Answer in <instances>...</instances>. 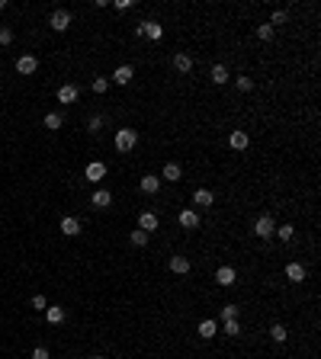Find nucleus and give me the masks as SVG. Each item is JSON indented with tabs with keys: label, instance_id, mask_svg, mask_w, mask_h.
Instances as JSON below:
<instances>
[{
	"label": "nucleus",
	"instance_id": "4c0bfd02",
	"mask_svg": "<svg viewBox=\"0 0 321 359\" xmlns=\"http://www.w3.org/2000/svg\"><path fill=\"white\" fill-rule=\"evenodd\" d=\"M32 359H49V350H45V346H35V350H32Z\"/></svg>",
	"mask_w": 321,
	"mask_h": 359
},
{
	"label": "nucleus",
	"instance_id": "5701e85b",
	"mask_svg": "<svg viewBox=\"0 0 321 359\" xmlns=\"http://www.w3.org/2000/svg\"><path fill=\"white\" fill-rule=\"evenodd\" d=\"M209 77H212V83H228V71H225V64H212V71H209Z\"/></svg>",
	"mask_w": 321,
	"mask_h": 359
},
{
	"label": "nucleus",
	"instance_id": "f704fd0d",
	"mask_svg": "<svg viewBox=\"0 0 321 359\" xmlns=\"http://www.w3.org/2000/svg\"><path fill=\"white\" fill-rule=\"evenodd\" d=\"M100 128H103V119H100V116H93L90 122H87V131H93V135H97Z\"/></svg>",
	"mask_w": 321,
	"mask_h": 359
},
{
	"label": "nucleus",
	"instance_id": "412c9836",
	"mask_svg": "<svg viewBox=\"0 0 321 359\" xmlns=\"http://www.w3.org/2000/svg\"><path fill=\"white\" fill-rule=\"evenodd\" d=\"M216 333H219V324H216V321H199V337H203V340H212V337H216Z\"/></svg>",
	"mask_w": 321,
	"mask_h": 359
},
{
	"label": "nucleus",
	"instance_id": "f03ea898",
	"mask_svg": "<svg viewBox=\"0 0 321 359\" xmlns=\"http://www.w3.org/2000/svg\"><path fill=\"white\" fill-rule=\"evenodd\" d=\"M254 234L260 237V241H270V237L276 234V221H273V215H260V218L254 221Z\"/></svg>",
	"mask_w": 321,
	"mask_h": 359
},
{
	"label": "nucleus",
	"instance_id": "a211bd4d",
	"mask_svg": "<svg viewBox=\"0 0 321 359\" xmlns=\"http://www.w3.org/2000/svg\"><path fill=\"white\" fill-rule=\"evenodd\" d=\"M183 176V170H180V164H174V161H167L164 164V170H161V180H170V183H177V180Z\"/></svg>",
	"mask_w": 321,
	"mask_h": 359
},
{
	"label": "nucleus",
	"instance_id": "72a5a7b5",
	"mask_svg": "<svg viewBox=\"0 0 321 359\" xmlns=\"http://www.w3.org/2000/svg\"><path fill=\"white\" fill-rule=\"evenodd\" d=\"M225 333H228V337H238V333H241V324H238V321H225Z\"/></svg>",
	"mask_w": 321,
	"mask_h": 359
},
{
	"label": "nucleus",
	"instance_id": "6ab92c4d",
	"mask_svg": "<svg viewBox=\"0 0 321 359\" xmlns=\"http://www.w3.org/2000/svg\"><path fill=\"white\" fill-rule=\"evenodd\" d=\"M61 234H68V237L80 234V218H74V215H68V218H61Z\"/></svg>",
	"mask_w": 321,
	"mask_h": 359
},
{
	"label": "nucleus",
	"instance_id": "2eb2a0df",
	"mask_svg": "<svg viewBox=\"0 0 321 359\" xmlns=\"http://www.w3.org/2000/svg\"><path fill=\"white\" fill-rule=\"evenodd\" d=\"M234 279H238V273H234L231 266H219V270H216V282L225 285V289H228V285H234Z\"/></svg>",
	"mask_w": 321,
	"mask_h": 359
},
{
	"label": "nucleus",
	"instance_id": "c756f323",
	"mask_svg": "<svg viewBox=\"0 0 321 359\" xmlns=\"http://www.w3.org/2000/svg\"><path fill=\"white\" fill-rule=\"evenodd\" d=\"M148 237H151L148 231H141V228H138V231H132V237H129V241H132L135 247H145V244H148Z\"/></svg>",
	"mask_w": 321,
	"mask_h": 359
},
{
	"label": "nucleus",
	"instance_id": "0eeeda50",
	"mask_svg": "<svg viewBox=\"0 0 321 359\" xmlns=\"http://www.w3.org/2000/svg\"><path fill=\"white\" fill-rule=\"evenodd\" d=\"M193 206H199V209L216 206V193H212V189H203V186H199L196 193H193Z\"/></svg>",
	"mask_w": 321,
	"mask_h": 359
},
{
	"label": "nucleus",
	"instance_id": "dca6fc26",
	"mask_svg": "<svg viewBox=\"0 0 321 359\" xmlns=\"http://www.w3.org/2000/svg\"><path fill=\"white\" fill-rule=\"evenodd\" d=\"M174 71H180V74H189V71H193V58H189L186 52H177V55H174Z\"/></svg>",
	"mask_w": 321,
	"mask_h": 359
},
{
	"label": "nucleus",
	"instance_id": "b1692460",
	"mask_svg": "<svg viewBox=\"0 0 321 359\" xmlns=\"http://www.w3.org/2000/svg\"><path fill=\"white\" fill-rule=\"evenodd\" d=\"M61 125H65V116L61 113H45V128H49V131H58Z\"/></svg>",
	"mask_w": 321,
	"mask_h": 359
},
{
	"label": "nucleus",
	"instance_id": "ddd939ff",
	"mask_svg": "<svg viewBox=\"0 0 321 359\" xmlns=\"http://www.w3.org/2000/svg\"><path fill=\"white\" fill-rule=\"evenodd\" d=\"M158 225H161V221H158V215H154V212H141V215H138V228H141V231L151 234V231H158Z\"/></svg>",
	"mask_w": 321,
	"mask_h": 359
},
{
	"label": "nucleus",
	"instance_id": "e433bc0d",
	"mask_svg": "<svg viewBox=\"0 0 321 359\" xmlns=\"http://www.w3.org/2000/svg\"><path fill=\"white\" fill-rule=\"evenodd\" d=\"M129 7H132V0H113V10H119V13L129 10Z\"/></svg>",
	"mask_w": 321,
	"mask_h": 359
},
{
	"label": "nucleus",
	"instance_id": "4be33fe9",
	"mask_svg": "<svg viewBox=\"0 0 321 359\" xmlns=\"http://www.w3.org/2000/svg\"><path fill=\"white\" fill-rule=\"evenodd\" d=\"M45 321H49V324H61V321H65V308L61 305H49V308H45Z\"/></svg>",
	"mask_w": 321,
	"mask_h": 359
},
{
	"label": "nucleus",
	"instance_id": "2f4dec72",
	"mask_svg": "<svg viewBox=\"0 0 321 359\" xmlns=\"http://www.w3.org/2000/svg\"><path fill=\"white\" fill-rule=\"evenodd\" d=\"M289 16H286V10H273V16H270V26H283Z\"/></svg>",
	"mask_w": 321,
	"mask_h": 359
},
{
	"label": "nucleus",
	"instance_id": "393cba45",
	"mask_svg": "<svg viewBox=\"0 0 321 359\" xmlns=\"http://www.w3.org/2000/svg\"><path fill=\"white\" fill-rule=\"evenodd\" d=\"M90 87H93V93H97V97H103V93L110 90V77H93Z\"/></svg>",
	"mask_w": 321,
	"mask_h": 359
},
{
	"label": "nucleus",
	"instance_id": "9b49d317",
	"mask_svg": "<svg viewBox=\"0 0 321 359\" xmlns=\"http://www.w3.org/2000/svg\"><path fill=\"white\" fill-rule=\"evenodd\" d=\"M141 35H148L151 42H158L164 35V29H161V23H154V19H141Z\"/></svg>",
	"mask_w": 321,
	"mask_h": 359
},
{
	"label": "nucleus",
	"instance_id": "7ed1b4c3",
	"mask_svg": "<svg viewBox=\"0 0 321 359\" xmlns=\"http://www.w3.org/2000/svg\"><path fill=\"white\" fill-rule=\"evenodd\" d=\"M135 77V68L132 64H119L113 74H110V83H119V87H125V83H132Z\"/></svg>",
	"mask_w": 321,
	"mask_h": 359
},
{
	"label": "nucleus",
	"instance_id": "4468645a",
	"mask_svg": "<svg viewBox=\"0 0 321 359\" xmlns=\"http://www.w3.org/2000/svg\"><path fill=\"white\" fill-rule=\"evenodd\" d=\"M228 145L234 148V151H244L247 145H251V138H247V131H241V128H234L231 135H228Z\"/></svg>",
	"mask_w": 321,
	"mask_h": 359
},
{
	"label": "nucleus",
	"instance_id": "39448f33",
	"mask_svg": "<svg viewBox=\"0 0 321 359\" xmlns=\"http://www.w3.org/2000/svg\"><path fill=\"white\" fill-rule=\"evenodd\" d=\"M90 206H93V209H110V206H113V193H110V189H93Z\"/></svg>",
	"mask_w": 321,
	"mask_h": 359
},
{
	"label": "nucleus",
	"instance_id": "7c9ffc66",
	"mask_svg": "<svg viewBox=\"0 0 321 359\" xmlns=\"http://www.w3.org/2000/svg\"><path fill=\"white\" fill-rule=\"evenodd\" d=\"M238 311H241L238 305H225L222 308V321H238Z\"/></svg>",
	"mask_w": 321,
	"mask_h": 359
},
{
	"label": "nucleus",
	"instance_id": "aec40b11",
	"mask_svg": "<svg viewBox=\"0 0 321 359\" xmlns=\"http://www.w3.org/2000/svg\"><path fill=\"white\" fill-rule=\"evenodd\" d=\"M189 266H193V263H189L186 257H170V273H177V276H186Z\"/></svg>",
	"mask_w": 321,
	"mask_h": 359
},
{
	"label": "nucleus",
	"instance_id": "c9c22d12",
	"mask_svg": "<svg viewBox=\"0 0 321 359\" xmlns=\"http://www.w3.org/2000/svg\"><path fill=\"white\" fill-rule=\"evenodd\" d=\"M32 308H35V311H45V308H49V302H45V295H32Z\"/></svg>",
	"mask_w": 321,
	"mask_h": 359
},
{
	"label": "nucleus",
	"instance_id": "c85d7f7f",
	"mask_svg": "<svg viewBox=\"0 0 321 359\" xmlns=\"http://www.w3.org/2000/svg\"><path fill=\"white\" fill-rule=\"evenodd\" d=\"M276 237H280V241H292V237H295V228H292V225H280V228H276Z\"/></svg>",
	"mask_w": 321,
	"mask_h": 359
},
{
	"label": "nucleus",
	"instance_id": "bb28decb",
	"mask_svg": "<svg viewBox=\"0 0 321 359\" xmlns=\"http://www.w3.org/2000/svg\"><path fill=\"white\" fill-rule=\"evenodd\" d=\"M273 32H276V29H273L270 23H260V26H257V39H260V42H270Z\"/></svg>",
	"mask_w": 321,
	"mask_h": 359
},
{
	"label": "nucleus",
	"instance_id": "f257e3e1",
	"mask_svg": "<svg viewBox=\"0 0 321 359\" xmlns=\"http://www.w3.org/2000/svg\"><path fill=\"white\" fill-rule=\"evenodd\" d=\"M113 145H116V151L129 154V151L138 145V131H135V128H119V131H116V138H113Z\"/></svg>",
	"mask_w": 321,
	"mask_h": 359
},
{
	"label": "nucleus",
	"instance_id": "473e14b6",
	"mask_svg": "<svg viewBox=\"0 0 321 359\" xmlns=\"http://www.w3.org/2000/svg\"><path fill=\"white\" fill-rule=\"evenodd\" d=\"M13 42V29L10 26H0V45H10Z\"/></svg>",
	"mask_w": 321,
	"mask_h": 359
},
{
	"label": "nucleus",
	"instance_id": "423d86ee",
	"mask_svg": "<svg viewBox=\"0 0 321 359\" xmlns=\"http://www.w3.org/2000/svg\"><path fill=\"white\" fill-rule=\"evenodd\" d=\"M49 26H52L55 32H65V29L71 26V13H68V10H55L52 19H49Z\"/></svg>",
	"mask_w": 321,
	"mask_h": 359
},
{
	"label": "nucleus",
	"instance_id": "ea45409f",
	"mask_svg": "<svg viewBox=\"0 0 321 359\" xmlns=\"http://www.w3.org/2000/svg\"><path fill=\"white\" fill-rule=\"evenodd\" d=\"M90 359H103V356H90Z\"/></svg>",
	"mask_w": 321,
	"mask_h": 359
},
{
	"label": "nucleus",
	"instance_id": "20e7f679",
	"mask_svg": "<svg viewBox=\"0 0 321 359\" xmlns=\"http://www.w3.org/2000/svg\"><path fill=\"white\" fill-rule=\"evenodd\" d=\"M16 71H19L23 77L35 74V71H39V58H35V55H19L16 58Z\"/></svg>",
	"mask_w": 321,
	"mask_h": 359
},
{
	"label": "nucleus",
	"instance_id": "6e6552de",
	"mask_svg": "<svg viewBox=\"0 0 321 359\" xmlns=\"http://www.w3.org/2000/svg\"><path fill=\"white\" fill-rule=\"evenodd\" d=\"M80 97V90H77V83H65V87H58V103H77Z\"/></svg>",
	"mask_w": 321,
	"mask_h": 359
},
{
	"label": "nucleus",
	"instance_id": "a878e982",
	"mask_svg": "<svg viewBox=\"0 0 321 359\" xmlns=\"http://www.w3.org/2000/svg\"><path fill=\"white\" fill-rule=\"evenodd\" d=\"M270 337H273V340H276V343H286V337H289V330H286V327H283V324H273V327H270Z\"/></svg>",
	"mask_w": 321,
	"mask_h": 359
},
{
	"label": "nucleus",
	"instance_id": "1a4fd4ad",
	"mask_svg": "<svg viewBox=\"0 0 321 359\" xmlns=\"http://www.w3.org/2000/svg\"><path fill=\"white\" fill-rule=\"evenodd\" d=\"M138 189H141V193H148V196H154V193L161 189V176H151V173H145V176L138 180Z\"/></svg>",
	"mask_w": 321,
	"mask_h": 359
},
{
	"label": "nucleus",
	"instance_id": "9d476101",
	"mask_svg": "<svg viewBox=\"0 0 321 359\" xmlns=\"http://www.w3.org/2000/svg\"><path fill=\"white\" fill-rule=\"evenodd\" d=\"M84 176L90 180V183H100V180L106 176V164H103V161H93V164H87V170H84Z\"/></svg>",
	"mask_w": 321,
	"mask_h": 359
},
{
	"label": "nucleus",
	"instance_id": "f3484780",
	"mask_svg": "<svg viewBox=\"0 0 321 359\" xmlns=\"http://www.w3.org/2000/svg\"><path fill=\"white\" fill-rule=\"evenodd\" d=\"M305 276H308V273H305V266H302V263H289V266H286V279L289 282H305Z\"/></svg>",
	"mask_w": 321,
	"mask_h": 359
},
{
	"label": "nucleus",
	"instance_id": "f8f14e48",
	"mask_svg": "<svg viewBox=\"0 0 321 359\" xmlns=\"http://www.w3.org/2000/svg\"><path fill=\"white\" fill-rule=\"evenodd\" d=\"M180 228H186V231H196V228H199V212H193V209H183V212H180Z\"/></svg>",
	"mask_w": 321,
	"mask_h": 359
},
{
	"label": "nucleus",
	"instance_id": "58836bf2",
	"mask_svg": "<svg viewBox=\"0 0 321 359\" xmlns=\"http://www.w3.org/2000/svg\"><path fill=\"white\" fill-rule=\"evenodd\" d=\"M0 10H7V0H0Z\"/></svg>",
	"mask_w": 321,
	"mask_h": 359
},
{
	"label": "nucleus",
	"instance_id": "cd10ccee",
	"mask_svg": "<svg viewBox=\"0 0 321 359\" xmlns=\"http://www.w3.org/2000/svg\"><path fill=\"white\" fill-rule=\"evenodd\" d=\"M234 87L241 90V93H251V90H254V80L247 77V74H241V77H234Z\"/></svg>",
	"mask_w": 321,
	"mask_h": 359
}]
</instances>
